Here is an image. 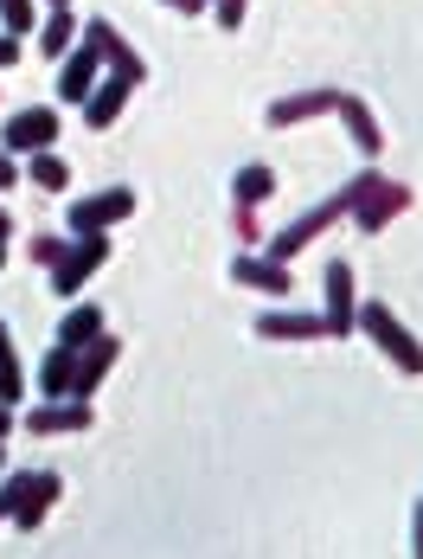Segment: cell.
<instances>
[{
  "label": "cell",
  "mask_w": 423,
  "mask_h": 559,
  "mask_svg": "<svg viewBox=\"0 0 423 559\" xmlns=\"http://www.w3.org/2000/svg\"><path fill=\"white\" fill-rule=\"evenodd\" d=\"M340 200H347V213L360 219V231H385V225L411 206V187H398V180H385V174L366 168L347 193H340Z\"/></svg>",
  "instance_id": "obj_1"
},
{
  "label": "cell",
  "mask_w": 423,
  "mask_h": 559,
  "mask_svg": "<svg viewBox=\"0 0 423 559\" xmlns=\"http://www.w3.org/2000/svg\"><path fill=\"white\" fill-rule=\"evenodd\" d=\"M353 329H366V335L378 341V347H385L404 373H423V341L411 335V329H404L385 302H360V309H353Z\"/></svg>",
  "instance_id": "obj_2"
},
{
  "label": "cell",
  "mask_w": 423,
  "mask_h": 559,
  "mask_svg": "<svg viewBox=\"0 0 423 559\" xmlns=\"http://www.w3.org/2000/svg\"><path fill=\"white\" fill-rule=\"evenodd\" d=\"M109 258V231H84V238H71L64 245V258L52 264V289L58 296H77L84 289V277H97Z\"/></svg>",
  "instance_id": "obj_3"
},
{
  "label": "cell",
  "mask_w": 423,
  "mask_h": 559,
  "mask_svg": "<svg viewBox=\"0 0 423 559\" xmlns=\"http://www.w3.org/2000/svg\"><path fill=\"white\" fill-rule=\"evenodd\" d=\"M7 514H13V527H39L46 521V508L58 502V476L52 469H33V476H7Z\"/></svg>",
  "instance_id": "obj_4"
},
{
  "label": "cell",
  "mask_w": 423,
  "mask_h": 559,
  "mask_svg": "<svg viewBox=\"0 0 423 559\" xmlns=\"http://www.w3.org/2000/svg\"><path fill=\"white\" fill-rule=\"evenodd\" d=\"M340 213H347V200H321L315 213H302V219L289 225V231H276V238H269L264 258H276V264H282V258H295V251H302V245H315V238H321V231H327L334 219H340Z\"/></svg>",
  "instance_id": "obj_5"
},
{
  "label": "cell",
  "mask_w": 423,
  "mask_h": 559,
  "mask_svg": "<svg viewBox=\"0 0 423 559\" xmlns=\"http://www.w3.org/2000/svg\"><path fill=\"white\" fill-rule=\"evenodd\" d=\"M135 213V193L129 187H109V193H90V200H77L71 206V231L84 238V231H109L116 219H129Z\"/></svg>",
  "instance_id": "obj_6"
},
{
  "label": "cell",
  "mask_w": 423,
  "mask_h": 559,
  "mask_svg": "<svg viewBox=\"0 0 423 559\" xmlns=\"http://www.w3.org/2000/svg\"><path fill=\"white\" fill-rule=\"evenodd\" d=\"M52 142H58V110L7 116V155H46Z\"/></svg>",
  "instance_id": "obj_7"
},
{
  "label": "cell",
  "mask_w": 423,
  "mask_h": 559,
  "mask_svg": "<svg viewBox=\"0 0 423 559\" xmlns=\"http://www.w3.org/2000/svg\"><path fill=\"white\" fill-rule=\"evenodd\" d=\"M84 46H90V52L104 58V64L116 71V78H129V84H142V58H135L129 46H122V33H116L109 20H90V26H84Z\"/></svg>",
  "instance_id": "obj_8"
},
{
  "label": "cell",
  "mask_w": 423,
  "mask_h": 559,
  "mask_svg": "<svg viewBox=\"0 0 423 559\" xmlns=\"http://www.w3.org/2000/svg\"><path fill=\"white\" fill-rule=\"evenodd\" d=\"M97 64H104V58L90 52V46L64 52V64H58V97H64V104H90V91H97Z\"/></svg>",
  "instance_id": "obj_9"
},
{
  "label": "cell",
  "mask_w": 423,
  "mask_h": 559,
  "mask_svg": "<svg viewBox=\"0 0 423 559\" xmlns=\"http://www.w3.org/2000/svg\"><path fill=\"white\" fill-rule=\"evenodd\" d=\"M321 289H327V335H353V271L347 264H327V277H321Z\"/></svg>",
  "instance_id": "obj_10"
},
{
  "label": "cell",
  "mask_w": 423,
  "mask_h": 559,
  "mask_svg": "<svg viewBox=\"0 0 423 559\" xmlns=\"http://www.w3.org/2000/svg\"><path fill=\"white\" fill-rule=\"evenodd\" d=\"M340 104V91H302V97H282V104H269V129H289V122H309V116H327Z\"/></svg>",
  "instance_id": "obj_11"
},
{
  "label": "cell",
  "mask_w": 423,
  "mask_h": 559,
  "mask_svg": "<svg viewBox=\"0 0 423 559\" xmlns=\"http://www.w3.org/2000/svg\"><path fill=\"white\" fill-rule=\"evenodd\" d=\"M26 425H33L39 438H52V431H84V425H90V399H52V405L33 412Z\"/></svg>",
  "instance_id": "obj_12"
},
{
  "label": "cell",
  "mask_w": 423,
  "mask_h": 559,
  "mask_svg": "<svg viewBox=\"0 0 423 559\" xmlns=\"http://www.w3.org/2000/svg\"><path fill=\"white\" fill-rule=\"evenodd\" d=\"M109 360H116V341L97 335L84 354H77V386H71V399H90V392H97V380L109 373Z\"/></svg>",
  "instance_id": "obj_13"
},
{
  "label": "cell",
  "mask_w": 423,
  "mask_h": 559,
  "mask_svg": "<svg viewBox=\"0 0 423 559\" xmlns=\"http://www.w3.org/2000/svg\"><path fill=\"white\" fill-rule=\"evenodd\" d=\"M231 277L244 283V289H269V296H289V271H282L276 258H238V264H231Z\"/></svg>",
  "instance_id": "obj_14"
},
{
  "label": "cell",
  "mask_w": 423,
  "mask_h": 559,
  "mask_svg": "<svg viewBox=\"0 0 423 559\" xmlns=\"http://www.w3.org/2000/svg\"><path fill=\"white\" fill-rule=\"evenodd\" d=\"M257 335H269V341H315V335H327V316H315V309H302V316H264Z\"/></svg>",
  "instance_id": "obj_15"
},
{
  "label": "cell",
  "mask_w": 423,
  "mask_h": 559,
  "mask_svg": "<svg viewBox=\"0 0 423 559\" xmlns=\"http://www.w3.org/2000/svg\"><path fill=\"white\" fill-rule=\"evenodd\" d=\"M97 335H109V329H104V309H71V316L58 322V347H71V354H84Z\"/></svg>",
  "instance_id": "obj_16"
},
{
  "label": "cell",
  "mask_w": 423,
  "mask_h": 559,
  "mask_svg": "<svg viewBox=\"0 0 423 559\" xmlns=\"http://www.w3.org/2000/svg\"><path fill=\"white\" fill-rule=\"evenodd\" d=\"M334 116L347 122V135H353V142H360L366 155H378V122L366 116V104H360V97H347V91H340V104H334Z\"/></svg>",
  "instance_id": "obj_17"
},
{
  "label": "cell",
  "mask_w": 423,
  "mask_h": 559,
  "mask_svg": "<svg viewBox=\"0 0 423 559\" xmlns=\"http://www.w3.org/2000/svg\"><path fill=\"white\" fill-rule=\"evenodd\" d=\"M39 386L52 392V399H71V386H77V354H71V347H52V354H46Z\"/></svg>",
  "instance_id": "obj_18"
},
{
  "label": "cell",
  "mask_w": 423,
  "mask_h": 559,
  "mask_svg": "<svg viewBox=\"0 0 423 559\" xmlns=\"http://www.w3.org/2000/svg\"><path fill=\"white\" fill-rule=\"evenodd\" d=\"M129 91H135V84H129V78H109V84H97V91H90V129H109V122H116V116H122V97H129Z\"/></svg>",
  "instance_id": "obj_19"
},
{
  "label": "cell",
  "mask_w": 423,
  "mask_h": 559,
  "mask_svg": "<svg viewBox=\"0 0 423 559\" xmlns=\"http://www.w3.org/2000/svg\"><path fill=\"white\" fill-rule=\"evenodd\" d=\"M71 39H77V20H71V7H52V20H46V26H39V46H46V58H64L71 52Z\"/></svg>",
  "instance_id": "obj_20"
},
{
  "label": "cell",
  "mask_w": 423,
  "mask_h": 559,
  "mask_svg": "<svg viewBox=\"0 0 423 559\" xmlns=\"http://www.w3.org/2000/svg\"><path fill=\"white\" fill-rule=\"evenodd\" d=\"M269 193H276V174L269 168H244L231 180V200H238V206H264Z\"/></svg>",
  "instance_id": "obj_21"
},
{
  "label": "cell",
  "mask_w": 423,
  "mask_h": 559,
  "mask_svg": "<svg viewBox=\"0 0 423 559\" xmlns=\"http://www.w3.org/2000/svg\"><path fill=\"white\" fill-rule=\"evenodd\" d=\"M20 392H26V380H20L13 341H7V322H0V405H20Z\"/></svg>",
  "instance_id": "obj_22"
},
{
  "label": "cell",
  "mask_w": 423,
  "mask_h": 559,
  "mask_svg": "<svg viewBox=\"0 0 423 559\" xmlns=\"http://www.w3.org/2000/svg\"><path fill=\"white\" fill-rule=\"evenodd\" d=\"M33 180H39L46 193H64V180H71V168H64V162H58L52 148H46V155H33Z\"/></svg>",
  "instance_id": "obj_23"
},
{
  "label": "cell",
  "mask_w": 423,
  "mask_h": 559,
  "mask_svg": "<svg viewBox=\"0 0 423 559\" xmlns=\"http://www.w3.org/2000/svg\"><path fill=\"white\" fill-rule=\"evenodd\" d=\"M0 20H7V33L20 39V33H33V0H0Z\"/></svg>",
  "instance_id": "obj_24"
},
{
  "label": "cell",
  "mask_w": 423,
  "mask_h": 559,
  "mask_svg": "<svg viewBox=\"0 0 423 559\" xmlns=\"http://www.w3.org/2000/svg\"><path fill=\"white\" fill-rule=\"evenodd\" d=\"M218 26H225V33L244 26V0H218Z\"/></svg>",
  "instance_id": "obj_25"
},
{
  "label": "cell",
  "mask_w": 423,
  "mask_h": 559,
  "mask_svg": "<svg viewBox=\"0 0 423 559\" xmlns=\"http://www.w3.org/2000/svg\"><path fill=\"white\" fill-rule=\"evenodd\" d=\"M33 258H39V264H58V258H64V245H58V238H39V245H33Z\"/></svg>",
  "instance_id": "obj_26"
},
{
  "label": "cell",
  "mask_w": 423,
  "mask_h": 559,
  "mask_svg": "<svg viewBox=\"0 0 423 559\" xmlns=\"http://www.w3.org/2000/svg\"><path fill=\"white\" fill-rule=\"evenodd\" d=\"M13 58H20V39H13V33H0V71H7Z\"/></svg>",
  "instance_id": "obj_27"
},
{
  "label": "cell",
  "mask_w": 423,
  "mask_h": 559,
  "mask_svg": "<svg viewBox=\"0 0 423 559\" xmlns=\"http://www.w3.org/2000/svg\"><path fill=\"white\" fill-rule=\"evenodd\" d=\"M0 187H13V155L0 148Z\"/></svg>",
  "instance_id": "obj_28"
},
{
  "label": "cell",
  "mask_w": 423,
  "mask_h": 559,
  "mask_svg": "<svg viewBox=\"0 0 423 559\" xmlns=\"http://www.w3.org/2000/svg\"><path fill=\"white\" fill-rule=\"evenodd\" d=\"M167 7H173V13H200L206 0H167Z\"/></svg>",
  "instance_id": "obj_29"
},
{
  "label": "cell",
  "mask_w": 423,
  "mask_h": 559,
  "mask_svg": "<svg viewBox=\"0 0 423 559\" xmlns=\"http://www.w3.org/2000/svg\"><path fill=\"white\" fill-rule=\"evenodd\" d=\"M7 431H13V405H0V438H7Z\"/></svg>",
  "instance_id": "obj_30"
},
{
  "label": "cell",
  "mask_w": 423,
  "mask_h": 559,
  "mask_svg": "<svg viewBox=\"0 0 423 559\" xmlns=\"http://www.w3.org/2000/svg\"><path fill=\"white\" fill-rule=\"evenodd\" d=\"M7 231H13V219H7V206H0V245H7Z\"/></svg>",
  "instance_id": "obj_31"
},
{
  "label": "cell",
  "mask_w": 423,
  "mask_h": 559,
  "mask_svg": "<svg viewBox=\"0 0 423 559\" xmlns=\"http://www.w3.org/2000/svg\"><path fill=\"white\" fill-rule=\"evenodd\" d=\"M418 559H423V508H418Z\"/></svg>",
  "instance_id": "obj_32"
},
{
  "label": "cell",
  "mask_w": 423,
  "mask_h": 559,
  "mask_svg": "<svg viewBox=\"0 0 423 559\" xmlns=\"http://www.w3.org/2000/svg\"><path fill=\"white\" fill-rule=\"evenodd\" d=\"M0 521H7V496H0Z\"/></svg>",
  "instance_id": "obj_33"
},
{
  "label": "cell",
  "mask_w": 423,
  "mask_h": 559,
  "mask_svg": "<svg viewBox=\"0 0 423 559\" xmlns=\"http://www.w3.org/2000/svg\"><path fill=\"white\" fill-rule=\"evenodd\" d=\"M0 264H7V245H0Z\"/></svg>",
  "instance_id": "obj_34"
},
{
  "label": "cell",
  "mask_w": 423,
  "mask_h": 559,
  "mask_svg": "<svg viewBox=\"0 0 423 559\" xmlns=\"http://www.w3.org/2000/svg\"><path fill=\"white\" fill-rule=\"evenodd\" d=\"M52 7H71V0H52Z\"/></svg>",
  "instance_id": "obj_35"
}]
</instances>
